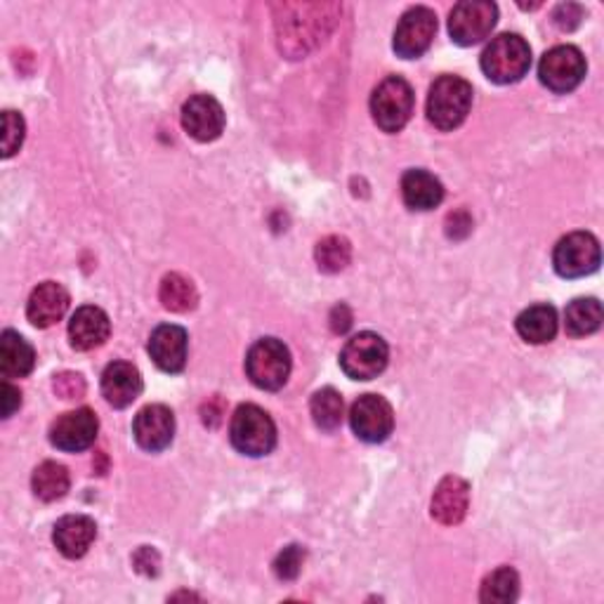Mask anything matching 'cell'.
Instances as JSON below:
<instances>
[{
  "mask_svg": "<svg viewBox=\"0 0 604 604\" xmlns=\"http://www.w3.org/2000/svg\"><path fill=\"white\" fill-rule=\"evenodd\" d=\"M22 405V395L10 382L3 385V418H10Z\"/></svg>",
  "mask_w": 604,
  "mask_h": 604,
  "instance_id": "34",
  "label": "cell"
},
{
  "mask_svg": "<svg viewBox=\"0 0 604 604\" xmlns=\"http://www.w3.org/2000/svg\"><path fill=\"white\" fill-rule=\"evenodd\" d=\"M55 392L62 399H78L86 395V380L80 374H60L55 376Z\"/></svg>",
  "mask_w": 604,
  "mask_h": 604,
  "instance_id": "32",
  "label": "cell"
},
{
  "mask_svg": "<svg viewBox=\"0 0 604 604\" xmlns=\"http://www.w3.org/2000/svg\"><path fill=\"white\" fill-rule=\"evenodd\" d=\"M602 260L600 241L589 231H574L567 234L564 239L556 246L552 254V265L556 272L564 279H581L593 274Z\"/></svg>",
  "mask_w": 604,
  "mask_h": 604,
  "instance_id": "7",
  "label": "cell"
},
{
  "mask_svg": "<svg viewBox=\"0 0 604 604\" xmlns=\"http://www.w3.org/2000/svg\"><path fill=\"white\" fill-rule=\"evenodd\" d=\"M149 355L165 374H180L187 364V331L175 324L159 326L149 338Z\"/></svg>",
  "mask_w": 604,
  "mask_h": 604,
  "instance_id": "15",
  "label": "cell"
},
{
  "mask_svg": "<svg viewBox=\"0 0 604 604\" xmlns=\"http://www.w3.org/2000/svg\"><path fill=\"white\" fill-rule=\"evenodd\" d=\"M305 562V550L300 546H289L279 552V558L274 562V574L283 581H293L300 574V567Z\"/></svg>",
  "mask_w": 604,
  "mask_h": 604,
  "instance_id": "31",
  "label": "cell"
},
{
  "mask_svg": "<svg viewBox=\"0 0 604 604\" xmlns=\"http://www.w3.org/2000/svg\"><path fill=\"white\" fill-rule=\"evenodd\" d=\"M515 328L519 338L531 345H543L556 338L558 333V312L550 305H533L527 308L517 316Z\"/></svg>",
  "mask_w": 604,
  "mask_h": 604,
  "instance_id": "23",
  "label": "cell"
},
{
  "mask_svg": "<svg viewBox=\"0 0 604 604\" xmlns=\"http://www.w3.org/2000/svg\"><path fill=\"white\" fill-rule=\"evenodd\" d=\"M390 359V347L378 333H359L347 341L341 352V366L352 380H374L378 378Z\"/></svg>",
  "mask_w": 604,
  "mask_h": 604,
  "instance_id": "6",
  "label": "cell"
},
{
  "mask_svg": "<svg viewBox=\"0 0 604 604\" xmlns=\"http://www.w3.org/2000/svg\"><path fill=\"white\" fill-rule=\"evenodd\" d=\"M24 142V119L17 111L3 114V157L10 159L20 151Z\"/></svg>",
  "mask_w": 604,
  "mask_h": 604,
  "instance_id": "30",
  "label": "cell"
},
{
  "mask_svg": "<svg viewBox=\"0 0 604 604\" xmlns=\"http://www.w3.org/2000/svg\"><path fill=\"white\" fill-rule=\"evenodd\" d=\"M413 90L401 76L385 78L371 95L374 121L385 132H399L413 114Z\"/></svg>",
  "mask_w": 604,
  "mask_h": 604,
  "instance_id": "5",
  "label": "cell"
},
{
  "mask_svg": "<svg viewBox=\"0 0 604 604\" xmlns=\"http://www.w3.org/2000/svg\"><path fill=\"white\" fill-rule=\"evenodd\" d=\"M109 331H111V324L105 310L93 308V305L80 308L76 310V314L69 322L72 347L78 352L95 349L99 345H105V341L109 338Z\"/></svg>",
  "mask_w": 604,
  "mask_h": 604,
  "instance_id": "20",
  "label": "cell"
},
{
  "mask_svg": "<svg viewBox=\"0 0 604 604\" xmlns=\"http://www.w3.org/2000/svg\"><path fill=\"white\" fill-rule=\"evenodd\" d=\"M159 298L163 302V308L171 312H190L196 308V302H198V293L194 289V283L190 279H184L182 274H168L161 281Z\"/></svg>",
  "mask_w": 604,
  "mask_h": 604,
  "instance_id": "26",
  "label": "cell"
},
{
  "mask_svg": "<svg viewBox=\"0 0 604 604\" xmlns=\"http://www.w3.org/2000/svg\"><path fill=\"white\" fill-rule=\"evenodd\" d=\"M585 57L574 45H558L548 50L539 64V78L552 93H572L585 78Z\"/></svg>",
  "mask_w": 604,
  "mask_h": 604,
  "instance_id": "9",
  "label": "cell"
},
{
  "mask_svg": "<svg viewBox=\"0 0 604 604\" xmlns=\"http://www.w3.org/2000/svg\"><path fill=\"white\" fill-rule=\"evenodd\" d=\"M229 440L239 453L250 459H260L272 453L277 446V425L270 413L256 405H244L231 416Z\"/></svg>",
  "mask_w": 604,
  "mask_h": 604,
  "instance_id": "3",
  "label": "cell"
},
{
  "mask_svg": "<svg viewBox=\"0 0 604 604\" xmlns=\"http://www.w3.org/2000/svg\"><path fill=\"white\" fill-rule=\"evenodd\" d=\"M401 196H405V204L413 211H432L442 204L444 187L442 182L428 171H409L401 177Z\"/></svg>",
  "mask_w": 604,
  "mask_h": 604,
  "instance_id": "21",
  "label": "cell"
},
{
  "mask_svg": "<svg viewBox=\"0 0 604 604\" xmlns=\"http://www.w3.org/2000/svg\"><path fill=\"white\" fill-rule=\"evenodd\" d=\"M316 262L319 270H324L328 274H335L345 270L352 260V246L343 237H326L324 241L316 244Z\"/></svg>",
  "mask_w": 604,
  "mask_h": 604,
  "instance_id": "29",
  "label": "cell"
},
{
  "mask_svg": "<svg viewBox=\"0 0 604 604\" xmlns=\"http://www.w3.org/2000/svg\"><path fill=\"white\" fill-rule=\"evenodd\" d=\"M142 376L128 362H114L103 374V395L114 409L130 407L142 395Z\"/></svg>",
  "mask_w": 604,
  "mask_h": 604,
  "instance_id": "17",
  "label": "cell"
},
{
  "mask_svg": "<svg viewBox=\"0 0 604 604\" xmlns=\"http://www.w3.org/2000/svg\"><path fill=\"white\" fill-rule=\"evenodd\" d=\"M310 413H312V421L319 430H326V432L338 430L343 423V397L333 388L319 390L312 397Z\"/></svg>",
  "mask_w": 604,
  "mask_h": 604,
  "instance_id": "28",
  "label": "cell"
},
{
  "mask_svg": "<svg viewBox=\"0 0 604 604\" xmlns=\"http://www.w3.org/2000/svg\"><path fill=\"white\" fill-rule=\"evenodd\" d=\"M467 506H470V486H467V482L461 479V477L449 475L440 482L438 489H434L430 510H432V517L438 519L440 525L453 527V525L463 522Z\"/></svg>",
  "mask_w": 604,
  "mask_h": 604,
  "instance_id": "19",
  "label": "cell"
},
{
  "mask_svg": "<svg viewBox=\"0 0 604 604\" xmlns=\"http://www.w3.org/2000/svg\"><path fill=\"white\" fill-rule=\"evenodd\" d=\"M246 374L260 390H281L291 376V352L277 338H262L248 349Z\"/></svg>",
  "mask_w": 604,
  "mask_h": 604,
  "instance_id": "4",
  "label": "cell"
},
{
  "mask_svg": "<svg viewBox=\"0 0 604 604\" xmlns=\"http://www.w3.org/2000/svg\"><path fill=\"white\" fill-rule=\"evenodd\" d=\"M182 126L198 142H213L225 130V109L211 95H194L182 107Z\"/></svg>",
  "mask_w": 604,
  "mask_h": 604,
  "instance_id": "12",
  "label": "cell"
},
{
  "mask_svg": "<svg viewBox=\"0 0 604 604\" xmlns=\"http://www.w3.org/2000/svg\"><path fill=\"white\" fill-rule=\"evenodd\" d=\"M97 527L88 515H66L55 525L53 541L64 558L78 560L95 543Z\"/></svg>",
  "mask_w": 604,
  "mask_h": 604,
  "instance_id": "18",
  "label": "cell"
},
{
  "mask_svg": "<svg viewBox=\"0 0 604 604\" xmlns=\"http://www.w3.org/2000/svg\"><path fill=\"white\" fill-rule=\"evenodd\" d=\"M97 430H99L97 416L90 409H76L57 418L53 428H50V442H53V446H57L60 451L78 453L93 446Z\"/></svg>",
  "mask_w": 604,
  "mask_h": 604,
  "instance_id": "13",
  "label": "cell"
},
{
  "mask_svg": "<svg viewBox=\"0 0 604 604\" xmlns=\"http://www.w3.org/2000/svg\"><path fill=\"white\" fill-rule=\"evenodd\" d=\"M498 20V8L489 0H465L451 10L449 33L453 43L463 47L482 43L494 31Z\"/></svg>",
  "mask_w": 604,
  "mask_h": 604,
  "instance_id": "8",
  "label": "cell"
},
{
  "mask_svg": "<svg viewBox=\"0 0 604 604\" xmlns=\"http://www.w3.org/2000/svg\"><path fill=\"white\" fill-rule=\"evenodd\" d=\"M132 434L144 451L159 453L171 446L175 438V416L163 405H149L136 416Z\"/></svg>",
  "mask_w": 604,
  "mask_h": 604,
  "instance_id": "14",
  "label": "cell"
},
{
  "mask_svg": "<svg viewBox=\"0 0 604 604\" xmlns=\"http://www.w3.org/2000/svg\"><path fill=\"white\" fill-rule=\"evenodd\" d=\"M567 333L574 338L591 335L602 326V305L595 298H579L564 312Z\"/></svg>",
  "mask_w": 604,
  "mask_h": 604,
  "instance_id": "25",
  "label": "cell"
},
{
  "mask_svg": "<svg viewBox=\"0 0 604 604\" xmlns=\"http://www.w3.org/2000/svg\"><path fill=\"white\" fill-rule=\"evenodd\" d=\"M69 310V293L57 281H43L33 289L29 305H26V316L33 326L47 328L57 324L60 319Z\"/></svg>",
  "mask_w": 604,
  "mask_h": 604,
  "instance_id": "16",
  "label": "cell"
},
{
  "mask_svg": "<svg viewBox=\"0 0 604 604\" xmlns=\"http://www.w3.org/2000/svg\"><path fill=\"white\" fill-rule=\"evenodd\" d=\"M33 364H36L33 347L20 333L6 331L3 338H0V374L3 378H24L33 371Z\"/></svg>",
  "mask_w": 604,
  "mask_h": 604,
  "instance_id": "22",
  "label": "cell"
},
{
  "mask_svg": "<svg viewBox=\"0 0 604 604\" xmlns=\"http://www.w3.org/2000/svg\"><path fill=\"white\" fill-rule=\"evenodd\" d=\"M349 425L362 442H385L395 430V411L390 407V401L380 395L359 397L355 405H352Z\"/></svg>",
  "mask_w": 604,
  "mask_h": 604,
  "instance_id": "10",
  "label": "cell"
},
{
  "mask_svg": "<svg viewBox=\"0 0 604 604\" xmlns=\"http://www.w3.org/2000/svg\"><path fill=\"white\" fill-rule=\"evenodd\" d=\"M434 33H438V14L423 6L411 8L395 29V53L405 60L421 57L430 50Z\"/></svg>",
  "mask_w": 604,
  "mask_h": 604,
  "instance_id": "11",
  "label": "cell"
},
{
  "mask_svg": "<svg viewBox=\"0 0 604 604\" xmlns=\"http://www.w3.org/2000/svg\"><path fill=\"white\" fill-rule=\"evenodd\" d=\"M531 66V47L529 43L517 36V33H503L494 39L482 53V72L486 78L508 86V83L522 80Z\"/></svg>",
  "mask_w": 604,
  "mask_h": 604,
  "instance_id": "1",
  "label": "cell"
},
{
  "mask_svg": "<svg viewBox=\"0 0 604 604\" xmlns=\"http://www.w3.org/2000/svg\"><path fill=\"white\" fill-rule=\"evenodd\" d=\"M581 17H583V10L579 6H572V3L560 6L556 10V22H558L560 29H574V26H579Z\"/></svg>",
  "mask_w": 604,
  "mask_h": 604,
  "instance_id": "33",
  "label": "cell"
},
{
  "mask_svg": "<svg viewBox=\"0 0 604 604\" xmlns=\"http://www.w3.org/2000/svg\"><path fill=\"white\" fill-rule=\"evenodd\" d=\"M473 109V86L459 76H442L432 83L428 97V119L434 128H459Z\"/></svg>",
  "mask_w": 604,
  "mask_h": 604,
  "instance_id": "2",
  "label": "cell"
},
{
  "mask_svg": "<svg viewBox=\"0 0 604 604\" xmlns=\"http://www.w3.org/2000/svg\"><path fill=\"white\" fill-rule=\"evenodd\" d=\"M517 595H519L517 572L510 567H500L494 574L484 579L479 600L486 604H508V602H515Z\"/></svg>",
  "mask_w": 604,
  "mask_h": 604,
  "instance_id": "27",
  "label": "cell"
},
{
  "mask_svg": "<svg viewBox=\"0 0 604 604\" xmlns=\"http://www.w3.org/2000/svg\"><path fill=\"white\" fill-rule=\"evenodd\" d=\"M31 486H33V494H36L41 500L45 503L60 500L66 492H69V473H66V467L62 463L45 461L43 465L33 470Z\"/></svg>",
  "mask_w": 604,
  "mask_h": 604,
  "instance_id": "24",
  "label": "cell"
}]
</instances>
